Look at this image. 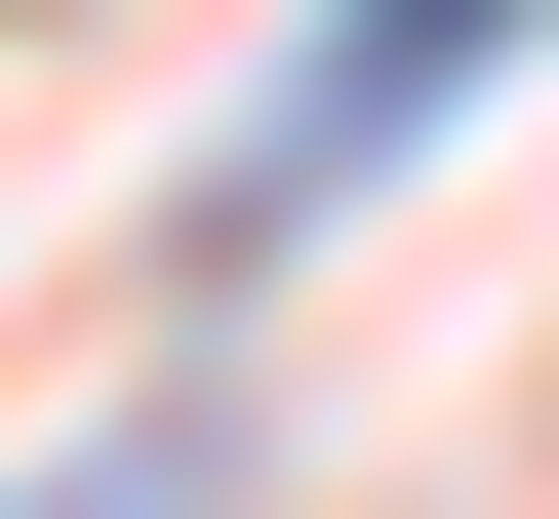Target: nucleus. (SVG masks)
<instances>
[{"instance_id":"1","label":"nucleus","mask_w":559,"mask_h":519,"mask_svg":"<svg viewBox=\"0 0 559 519\" xmlns=\"http://www.w3.org/2000/svg\"><path fill=\"white\" fill-rule=\"evenodd\" d=\"M479 40H520V0H320V81H280V120H240V200H200V240H320V200H360V161H400V120H440V81H479Z\"/></svg>"},{"instance_id":"2","label":"nucleus","mask_w":559,"mask_h":519,"mask_svg":"<svg viewBox=\"0 0 559 519\" xmlns=\"http://www.w3.org/2000/svg\"><path fill=\"white\" fill-rule=\"evenodd\" d=\"M200 480H240V439H200V400H120L81 480H0V519H200Z\"/></svg>"}]
</instances>
